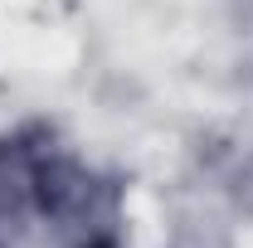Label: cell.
Here are the masks:
<instances>
[{
	"label": "cell",
	"mask_w": 253,
	"mask_h": 248,
	"mask_svg": "<svg viewBox=\"0 0 253 248\" xmlns=\"http://www.w3.org/2000/svg\"><path fill=\"white\" fill-rule=\"evenodd\" d=\"M219 185H224V195L234 200V209L253 219V151L234 156V161L224 165V170H219Z\"/></svg>",
	"instance_id": "1"
}]
</instances>
